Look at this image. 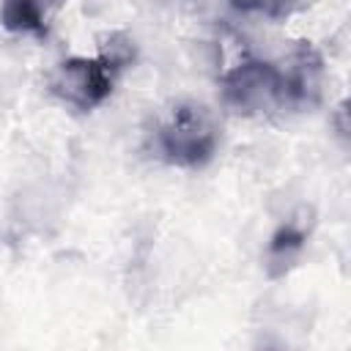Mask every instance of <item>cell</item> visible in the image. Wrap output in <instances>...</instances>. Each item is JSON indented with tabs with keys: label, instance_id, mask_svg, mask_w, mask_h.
Returning <instances> with one entry per match:
<instances>
[{
	"label": "cell",
	"instance_id": "cell-1",
	"mask_svg": "<svg viewBox=\"0 0 351 351\" xmlns=\"http://www.w3.org/2000/svg\"><path fill=\"white\" fill-rule=\"evenodd\" d=\"M159 151L170 165L203 167L219 143V129L214 115L197 101H181L170 110L167 121L159 126Z\"/></svg>",
	"mask_w": 351,
	"mask_h": 351
},
{
	"label": "cell",
	"instance_id": "cell-2",
	"mask_svg": "<svg viewBox=\"0 0 351 351\" xmlns=\"http://www.w3.org/2000/svg\"><path fill=\"white\" fill-rule=\"evenodd\" d=\"M222 99L241 115H261L285 104L282 74L266 60H241L222 74Z\"/></svg>",
	"mask_w": 351,
	"mask_h": 351
},
{
	"label": "cell",
	"instance_id": "cell-3",
	"mask_svg": "<svg viewBox=\"0 0 351 351\" xmlns=\"http://www.w3.org/2000/svg\"><path fill=\"white\" fill-rule=\"evenodd\" d=\"M49 90L77 110H93L112 93V69L101 58H69L49 74Z\"/></svg>",
	"mask_w": 351,
	"mask_h": 351
},
{
	"label": "cell",
	"instance_id": "cell-4",
	"mask_svg": "<svg viewBox=\"0 0 351 351\" xmlns=\"http://www.w3.org/2000/svg\"><path fill=\"white\" fill-rule=\"evenodd\" d=\"M282 74V96L285 104L293 107H313L321 99L324 85V58L310 41H296L288 66Z\"/></svg>",
	"mask_w": 351,
	"mask_h": 351
},
{
	"label": "cell",
	"instance_id": "cell-5",
	"mask_svg": "<svg viewBox=\"0 0 351 351\" xmlns=\"http://www.w3.org/2000/svg\"><path fill=\"white\" fill-rule=\"evenodd\" d=\"M307 230H310V225L296 217L274 230V236L269 239V247H266V261H269L271 277H280L288 271V266L296 261V255L302 252V247L307 241Z\"/></svg>",
	"mask_w": 351,
	"mask_h": 351
},
{
	"label": "cell",
	"instance_id": "cell-6",
	"mask_svg": "<svg viewBox=\"0 0 351 351\" xmlns=\"http://www.w3.org/2000/svg\"><path fill=\"white\" fill-rule=\"evenodd\" d=\"M44 11L33 5L30 0H3L0 8V22L11 33H44Z\"/></svg>",
	"mask_w": 351,
	"mask_h": 351
},
{
	"label": "cell",
	"instance_id": "cell-7",
	"mask_svg": "<svg viewBox=\"0 0 351 351\" xmlns=\"http://www.w3.org/2000/svg\"><path fill=\"white\" fill-rule=\"evenodd\" d=\"M112 71H118V69H123V66H129L132 60H134V44H132V38L126 36V33H121V30H115V33H107L104 38H101V55H99Z\"/></svg>",
	"mask_w": 351,
	"mask_h": 351
},
{
	"label": "cell",
	"instance_id": "cell-8",
	"mask_svg": "<svg viewBox=\"0 0 351 351\" xmlns=\"http://www.w3.org/2000/svg\"><path fill=\"white\" fill-rule=\"evenodd\" d=\"M230 3L239 11H258L269 19H282L293 8V0H230Z\"/></svg>",
	"mask_w": 351,
	"mask_h": 351
},
{
	"label": "cell",
	"instance_id": "cell-9",
	"mask_svg": "<svg viewBox=\"0 0 351 351\" xmlns=\"http://www.w3.org/2000/svg\"><path fill=\"white\" fill-rule=\"evenodd\" d=\"M30 3H33V5H38L44 14H47L49 8H58V5H60V0H30Z\"/></svg>",
	"mask_w": 351,
	"mask_h": 351
}]
</instances>
